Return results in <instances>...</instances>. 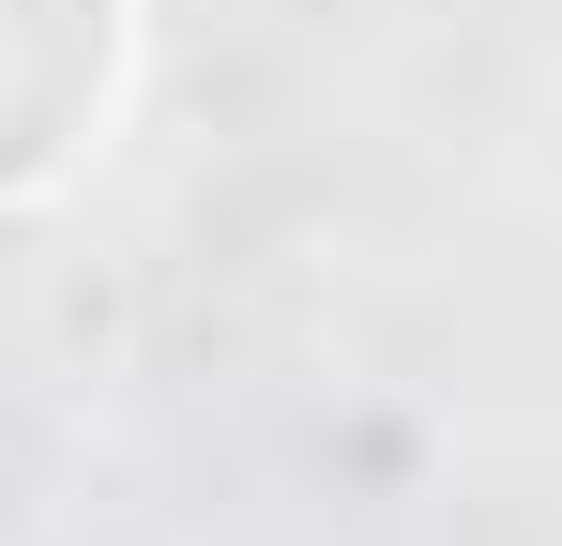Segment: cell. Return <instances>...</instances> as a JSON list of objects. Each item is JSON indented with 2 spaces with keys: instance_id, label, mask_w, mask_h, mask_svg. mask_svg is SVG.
Returning a JSON list of instances; mask_svg holds the SVG:
<instances>
[{
  "instance_id": "obj_2",
  "label": "cell",
  "mask_w": 562,
  "mask_h": 546,
  "mask_svg": "<svg viewBox=\"0 0 562 546\" xmlns=\"http://www.w3.org/2000/svg\"><path fill=\"white\" fill-rule=\"evenodd\" d=\"M319 470L366 486V501H411V486H426V425H411V410H350V425H319Z\"/></svg>"
},
{
  "instance_id": "obj_1",
  "label": "cell",
  "mask_w": 562,
  "mask_h": 546,
  "mask_svg": "<svg viewBox=\"0 0 562 546\" xmlns=\"http://www.w3.org/2000/svg\"><path fill=\"white\" fill-rule=\"evenodd\" d=\"M31 350L61 364V379H137V350H153V273L106 259V243H61V259L31 273Z\"/></svg>"
}]
</instances>
